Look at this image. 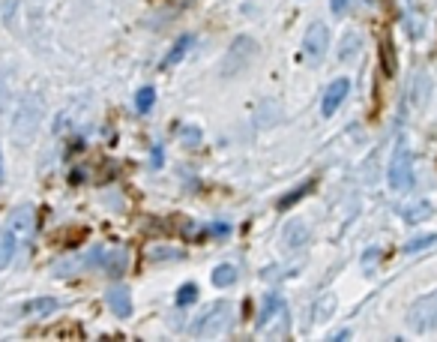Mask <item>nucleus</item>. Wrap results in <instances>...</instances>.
Masks as SVG:
<instances>
[{"mask_svg": "<svg viewBox=\"0 0 437 342\" xmlns=\"http://www.w3.org/2000/svg\"><path fill=\"white\" fill-rule=\"evenodd\" d=\"M408 324L417 330V334H431V330H437V291L419 297V301L410 306Z\"/></svg>", "mask_w": 437, "mask_h": 342, "instance_id": "obj_4", "label": "nucleus"}, {"mask_svg": "<svg viewBox=\"0 0 437 342\" xmlns=\"http://www.w3.org/2000/svg\"><path fill=\"white\" fill-rule=\"evenodd\" d=\"M192 42H195V37H192V33H183V37H180V39H177L174 46H171V51L165 54V60H162V70H171V66H177V63H180V60L186 58V51L192 48Z\"/></svg>", "mask_w": 437, "mask_h": 342, "instance_id": "obj_14", "label": "nucleus"}, {"mask_svg": "<svg viewBox=\"0 0 437 342\" xmlns=\"http://www.w3.org/2000/svg\"><path fill=\"white\" fill-rule=\"evenodd\" d=\"M58 310V301L54 297H33V301L15 306V315L27 318V315H46V313H54Z\"/></svg>", "mask_w": 437, "mask_h": 342, "instance_id": "obj_12", "label": "nucleus"}, {"mask_svg": "<svg viewBox=\"0 0 437 342\" xmlns=\"http://www.w3.org/2000/svg\"><path fill=\"white\" fill-rule=\"evenodd\" d=\"M330 48V30L321 21H311L306 30V39H302V54H306L309 63H321L323 54Z\"/></svg>", "mask_w": 437, "mask_h": 342, "instance_id": "obj_5", "label": "nucleus"}, {"mask_svg": "<svg viewBox=\"0 0 437 342\" xmlns=\"http://www.w3.org/2000/svg\"><path fill=\"white\" fill-rule=\"evenodd\" d=\"M36 126H39V103H36V99H25L21 108H18L15 132H18V136H25V138H30L33 132H36Z\"/></svg>", "mask_w": 437, "mask_h": 342, "instance_id": "obj_8", "label": "nucleus"}, {"mask_svg": "<svg viewBox=\"0 0 437 342\" xmlns=\"http://www.w3.org/2000/svg\"><path fill=\"white\" fill-rule=\"evenodd\" d=\"M105 303H108V310L120 315V318H129L132 315V294L126 285H111V289L105 291Z\"/></svg>", "mask_w": 437, "mask_h": 342, "instance_id": "obj_9", "label": "nucleus"}, {"mask_svg": "<svg viewBox=\"0 0 437 342\" xmlns=\"http://www.w3.org/2000/svg\"><path fill=\"white\" fill-rule=\"evenodd\" d=\"M356 51H360V39H356L354 33H351V37H347V39L342 42V51H339V58H342V60H351Z\"/></svg>", "mask_w": 437, "mask_h": 342, "instance_id": "obj_19", "label": "nucleus"}, {"mask_svg": "<svg viewBox=\"0 0 437 342\" xmlns=\"http://www.w3.org/2000/svg\"><path fill=\"white\" fill-rule=\"evenodd\" d=\"M4 96H6V84H4V79H0V105H4Z\"/></svg>", "mask_w": 437, "mask_h": 342, "instance_id": "obj_25", "label": "nucleus"}, {"mask_svg": "<svg viewBox=\"0 0 437 342\" xmlns=\"http://www.w3.org/2000/svg\"><path fill=\"white\" fill-rule=\"evenodd\" d=\"M150 258L153 261H159V258H183V252L180 249H153Z\"/></svg>", "mask_w": 437, "mask_h": 342, "instance_id": "obj_21", "label": "nucleus"}, {"mask_svg": "<svg viewBox=\"0 0 437 342\" xmlns=\"http://www.w3.org/2000/svg\"><path fill=\"white\" fill-rule=\"evenodd\" d=\"M9 228L18 235V240H27L33 235V207L30 204L15 207V211L9 213Z\"/></svg>", "mask_w": 437, "mask_h": 342, "instance_id": "obj_10", "label": "nucleus"}, {"mask_svg": "<svg viewBox=\"0 0 437 342\" xmlns=\"http://www.w3.org/2000/svg\"><path fill=\"white\" fill-rule=\"evenodd\" d=\"M347 93H351V81H347V79H335V81L327 87V93H323L321 114H323V117H332L335 112H339V105L344 103Z\"/></svg>", "mask_w": 437, "mask_h": 342, "instance_id": "obj_7", "label": "nucleus"}, {"mask_svg": "<svg viewBox=\"0 0 437 342\" xmlns=\"http://www.w3.org/2000/svg\"><path fill=\"white\" fill-rule=\"evenodd\" d=\"M153 105H156V91H153V87H141L138 96H135V108L141 114H147Z\"/></svg>", "mask_w": 437, "mask_h": 342, "instance_id": "obj_17", "label": "nucleus"}, {"mask_svg": "<svg viewBox=\"0 0 437 342\" xmlns=\"http://www.w3.org/2000/svg\"><path fill=\"white\" fill-rule=\"evenodd\" d=\"M347 4H351V0H330V9H332V15H342L344 9H347Z\"/></svg>", "mask_w": 437, "mask_h": 342, "instance_id": "obj_22", "label": "nucleus"}, {"mask_svg": "<svg viewBox=\"0 0 437 342\" xmlns=\"http://www.w3.org/2000/svg\"><path fill=\"white\" fill-rule=\"evenodd\" d=\"M282 240H285V246H288V249H300V246L309 240V228H306V223H300V219H290V223L285 225V231H282Z\"/></svg>", "mask_w": 437, "mask_h": 342, "instance_id": "obj_13", "label": "nucleus"}, {"mask_svg": "<svg viewBox=\"0 0 437 342\" xmlns=\"http://www.w3.org/2000/svg\"><path fill=\"white\" fill-rule=\"evenodd\" d=\"M198 301V285L195 282H186V285H180V291H177V306H192Z\"/></svg>", "mask_w": 437, "mask_h": 342, "instance_id": "obj_18", "label": "nucleus"}, {"mask_svg": "<svg viewBox=\"0 0 437 342\" xmlns=\"http://www.w3.org/2000/svg\"><path fill=\"white\" fill-rule=\"evenodd\" d=\"M159 162H162V147H153V165L159 169Z\"/></svg>", "mask_w": 437, "mask_h": 342, "instance_id": "obj_24", "label": "nucleus"}, {"mask_svg": "<svg viewBox=\"0 0 437 342\" xmlns=\"http://www.w3.org/2000/svg\"><path fill=\"white\" fill-rule=\"evenodd\" d=\"M0 178H4V153H0Z\"/></svg>", "mask_w": 437, "mask_h": 342, "instance_id": "obj_26", "label": "nucleus"}, {"mask_svg": "<svg viewBox=\"0 0 437 342\" xmlns=\"http://www.w3.org/2000/svg\"><path fill=\"white\" fill-rule=\"evenodd\" d=\"M434 244H437V235H422V237H417V240H410V244L405 246V252H419V249L434 246Z\"/></svg>", "mask_w": 437, "mask_h": 342, "instance_id": "obj_20", "label": "nucleus"}, {"mask_svg": "<svg viewBox=\"0 0 437 342\" xmlns=\"http://www.w3.org/2000/svg\"><path fill=\"white\" fill-rule=\"evenodd\" d=\"M389 186L396 192H408L413 186V153L405 138L392 150V162H389Z\"/></svg>", "mask_w": 437, "mask_h": 342, "instance_id": "obj_2", "label": "nucleus"}, {"mask_svg": "<svg viewBox=\"0 0 437 342\" xmlns=\"http://www.w3.org/2000/svg\"><path fill=\"white\" fill-rule=\"evenodd\" d=\"M231 303L228 301H216L213 306H207L204 313L198 315V322L192 324V336L195 339H213V336H222L231 324Z\"/></svg>", "mask_w": 437, "mask_h": 342, "instance_id": "obj_1", "label": "nucleus"}, {"mask_svg": "<svg viewBox=\"0 0 437 342\" xmlns=\"http://www.w3.org/2000/svg\"><path fill=\"white\" fill-rule=\"evenodd\" d=\"M15 249H18V235H15V231L9 228V225L0 228V270L13 264Z\"/></svg>", "mask_w": 437, "mask_h": 342, "instance_id": "obj_11", "label": "nucleus"}, {"mask_svg": "<svg viewBox=\"0 0 437 342\" xmlns=\"http://www.w3.org/2000/svg\"><path fill=\"white\" fill-rule=\"evenodd\" d=\"M183 138H186V141H195V145H198V141H201V132H198L195 126H192V129L186 126V129H183Z\"/></svg>", "mask_w": 437, "mask_h": 342, "instance_id": "obj_23", "label": "nucleus"}, {"mask_svg": "<svg viewBox=\"0 0 437 342\" xmlns=\"http://www.w3.org/2000/svg\"><path fill=\"white\" fill-rule=\"evenodd\" d=\"M311 190H315V180H306V183H300V186H294L285 198H278V211H288V207H294L297 202H302Z\"/></svg>", "mask_w": 437, "mask_h": 342, "instance_id": "obj_16", "label": "nucleus"}, {"mask_svg": "<svg viewBox=\"0 0 437 342\" xmlns=\"http://www.w3.org/2000/svg\"><path fill=\"white\" fill-rule=\"evenodd\" d=\"M273 322H278V324L288 327V303H285L278 294H267L264 310H261V315H257V330H261V334H267V330L273 327Z\"/></svg>", "mask_w": 437, "mask_h": 342, "instance_id": "obj_6", "label": "nucleus"}, {"mask_svg": "<svg viewBox=\"0 0 437 342\" xmlns=\"http://www.w3.org/2000/svg\"><path fill=\"white\" fill-rule=\"evenodd\" d=\"M257 58V42L252 37H237L231 42V48L225 54V60H222V75L231 79V75H240L252 66V60Z\"/></svg>", "mask_w": 437, "mask_h": 342, "instance_id": "obj_3", "label": "nucleus"}, {"mask_svg": "<svg viewBox=\"0 0 437 342\" xmlns=\"http://www.w3.org/2000/svg\"><path fill=\"white\" fill-rule=\"evenodd\" d=\"M210 279L216 289H228V285L237 282V264H216L210 273Z\"/></svg>", "mask_w": 437, "mask_h": 342, "instance_id": "obj_15", "label": "nucleus"}]
</instances>
